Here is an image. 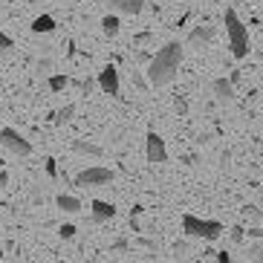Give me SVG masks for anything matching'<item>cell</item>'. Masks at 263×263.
<instances>
[{"label":"cell","instance_id":"cell-1","mask_svg":"<svg viewBox=\"0 0 263 263\" xmlns=\"http://www.w3.org/2000/svg\"><path fill=\"white\" fill-rule=\"evenodd\" d=\"M179 64H182V44L179 41H168L162 49H156V55L147 61V81L151 87H165L171 84L179 72Z\"/></svg>","mask_w":263,"mask_h":263},{"label":"cell","instance_id":"cell-2","mask_svg":"<svg viewBox=\"0 0 263 263\" xmlns=\"http://www.w3.org/2000/svg\"><path fill=\"white\" fill-rule=\"evenodd\" d=\"M223 24H226L229 49H232V55L237 58V61H243V58L249 55V29H246V24L240 21V15L234 12V9H226Z\"/></svg>","mask_w":263,"mask_h":263},{"label":"cell","instance_id":"cell-3","mask_svg":"<svg viewBox=\"0 0 263 263\" xmlns=\"http://www.w3.org/2000/svg\"><path fill=\"white\" fill-rule=\"evenodd\" d=\"M182 232H185L188 237L202 240V243H214V240L226 232V226L217 223V220H202V217L185 214L182 217Z\"/></svg>","mask_w":263,"mask_h":263},{"label":"cell","instance_id":"cell-4","mask_svg":"<svg viewBox=\"0 0 263 263\" xmlns=\"http://www.w3.org/2000/svg\"><path fill=\"white\" fill-rule=\"evenodd\" d=\"M113 182V171L110 168H101V165H93V168H84L81 174L76 177V185L78 188H93V185H110Z\"/></svg>","mask_w":263,"mask_h":263},{"label":"cell","instance_id":"cell-5","mask_svg":"<svg viewBox=\"0 0 263 263\" xmlns=\"http://www.w3.org/2000/svg\"><path fill=\"white\" fill-rule=\"evenodd\" d=\"M145 156L151 165L168 162V147H165V139L156 130H147V136H145Z\"/></svg>","mask_w":263,"mask_h":263},{"label":"cell","instance_id":"cell-6","mask_svg":"<svg viewBox=\"0 0 263 263\" xmlns=\"http://www.w3.org/2000/svg\"><path fill=\"white\" fill-rule=\"evenodd\" d=\"M0 142H3V147L12 151L15 156H29L32 154V145L15 130V127H3V130H0Z\"/></svg>","mask_w":263,"mask_h":263},{"label":"cell","instance_id":"cell-7","mask_svg":"<svg viewBox=\"0 0 263 263\" xmlns=\"http://www.w3.org/2000/svg\"><path fill=\"white\" fill-rule=\"evenodd\" d=\"M214 35H217V29H214L211 24L194 26V29L188 32V47H191V49H205V47H211Z\"/></svg>","mask_w":263,"mask_h":263},{"label":"cell","instance_id":"cell-8","mask_svg":"<svg viewBox=\"0 0 263 263\" xmlns=\"http://www.w3.org/2000/svg\"><path fill=\"white\" fill-rule=\"evenodd\" d=\"M99 87H101V93H107V96H119L122 84H119V70L113 67V64H107V67H104V70L99 72Z\"/></svg>","mask_w":263,"mask_h":263},{"label":"cell","instance_id":"cell-9","mask_svg":"<svg viewBox=\"0 0 263 263\" xmlns=\"http://www.w3.org/2000/svg\"><path fill=\"white\" fill-rule=\"evenodd\" d=\"M90 214H93L96 223H110L116 217V205L113 202H104V200H93L90 202Z\"/></svg>","mask_w":263,"mask_h":263},{"label":"cell","instance_id":"cell-10","mask_svg":"<svg viewBox=\"0 0 263 263\" xmlns=\"http://www.w3.org/2000/svg\"><path fill=\"white\" fill-rule=\"evenodd\" d=\"M211 90H214V99L217 101H232L234 99V81H232V78H214Z\"/></svg>","mask_w":263,"mask_h":263},{"label":"cell","instance_id":"cell-11","mask_svg":"<svg viewBox=\"0 0 263 263\" xmlns=\"http://www.w3.org/2000/svg\"><path fill=\"white\" fill-rule=\"evenodd\" d=\"M110 9L119 15H139L145 9V0H110Z\"/></svg>","mask_w":263,"mask_h":263},{"label":"cell","instance_id":"cell-12","mask_svg":"<svg viewBox=\"0 0 263 263\" xmlns=\"http://www.w3.org/2000/svg\"><path fill=\"white\" fill-rule=\"evenodd\" d=\"M55 205H58L64 214H78V211H81V200L72 197V194H58V197H55Z\"/></svg>","mask_w":263,"mask_h":263},{"label":"cell","instance_id":"cell-13","mask_svg":"<svg viewBox=\"0 0 263 263\" xmlns=\"http://www.w3.org/2000/svg\"><path fill=\"white\" fill-rule=\"evenodd\" d=\"M72 151H76V154H81V156H101V154H104L99 145H93V142H84V139H76V142H72Z\"/></svg>","mask_w":263,"mask_h":263},{"label":"cell","instance_id":"cell-14","mask_svg":"<svg viewBox=\"0 0 263 263\" xmlns=\"http://www.w3.org/2000/svg\"><path fill=\"white\" fill-rule=\"evenodd\" d=\"M101 29H104V35H107V38H116L119 29H122V24H119L116 15H104V17H101Z\"/></svg>","mask_w":263,"mask_h":263},{"label":"cell","instance_id":"cell-15","mask_svg":"<svg viewBox=\"0 0 263 263\" xmlns=\"http://www.w3.org/2000/svg\"><path fill=\"white\" fill-rule=\"evenodd\" d=\"M55 29V17L52 15H38L35 21H32V32H52Z\"/></svg>","mask_w":263,"mask_h":263},{"label":"cell","instance_id":"cell-16","mask_svg":"<svg viewBox=\"0 0 263 263\" xmlns=\"http://www.w3.org/2000/svg\"><path fill=\"white\" fill-rule=\"evenodd\" d=\"M47 84H49V90H52V93H61L64 87L70 84V78H67V76H49Z\"/></svg>","mask_w":263,"mask_h":263},{"label":"cell","instance_id":"cell-17","mask_svg":"<svg viewBox=\"0 0 263 263\" xmlns=\"http://www.w3.org/2000/svg\"><path fill=\"white\" fill-rule=\"evenodd\" d=\"M72 113H76V104H67V107H61L58 113H55V124H67L72 119Z\"/></svg>","mask_w":263,"mask_h":263},{"label":"cell","instance_id":"cell-18","mask_svg":"<svg viewBox=\"0 0 263 263\" xmlns=\"http://www.w3.org/2000/svg\"><path fill=\"white\" fill-rule=\"evenodd\" d=\"M130 78H133V84L139 87L142 93H145V90H147V84H151V81H145V78H142V72H139V70H130Z\"/></svg>","mask_w":263,"mask_h":263},{"label":"cell","instance_id":"cell-19","mask_svg":"<svg viewBox=\"0 0 263 263\" xmlns=\"http://www.w3.org/2000/svg\"><path fill=\"white\" fill-rule=\"evenodd\" d=\"M249 257L255 263H263V246H249Z\"/></svg>","mask_w":263,"mask_h":263},{"label":"cell","instance_id":"cell-20","mask_svg":"<svg viewBox=\"0 0 263 263\" xmlns=\"http://www.w3.org/2000/svg\"><path fill=\"white\" fill-rule=\"evenodd\" d=\"M44 168H47V174H49V177H58V165H55V159H52V156H47V159H44Z\"/></svg>","mask_w":263,"mask_h":263},{"label":"cell","instance_id":"cell-21","mask_svg":"<svg viewBox=\"0 0 263 263\" xmlns=\"http://www.w3.org/2000/svg\"><path fill=\"white\" fill-rule=\"evenodd\" d=\"M61 237H64V240H70V237H76V226H70V223H64V226H61Z\"/></svg>","mask_w":263,"mask_h":263},{"label":"cell","instance_id":"cell-22","mask_svg":"<svg viewBox=\"0 0 263 263\" xmlns=\"http://www.w3.org/2000/svg\"><path fill=\"white\" fill-rule=\"evenodd\" d=\"M9 49H12V38L0 32V52H9Z\"/></svg>","mask_w":263,"mask_h":263},{"label":"cell","instance_id":"cell-23","mask_svg":"<svg viewBox=\"0 0 263 263\" xmlns=\"http://www.w3.org/2000/svg\"><path fill=\"white\" fill-rule=\"evenodd\" d=\"M151 38H154L151 32H139V35L133 38V44H136V47H142V44H147V41H151Z\"/></svg>","mask_w":263,"mask_h":263},{"label":"cell","instance_id":"cell-24","mask_svg":"<svg viewBox=\"0 0 263 263\" xmlns=\"http://www.w3.org/2000/svg\"><path fill=\"white\" fill-rule=\"evenodd\" d=\"M232 240L234 243H243V226H234L232 229Z\"/></svg>","mask_w":263,"mask_h":263},{"label":"cell","instance_id":"cell-25","mask_svg":"<svg viewBox=\"0 0 263 263\" xmlns=\"http://www.w3.org/2000/svg\"><path fill=\"white\" fill-rule=\"evenodd\" d=\"M185 252H188V243H174V255H185Z\"/></svg>","mask_w":263,"mask_h":263},{"label":"cell","instance_id":"cell-26","mask_svg":"<svg viewBox=\"0 0 263 263\" xmlns=\"http://www.w3.org/2000/svg\"><path fill=\"white\" fill-rule=\"evenodd\" d=\"M217 263H232V257H229V252H214Z\"/></svg>","mask_w":263,"mask_h":263},{"label":"cell","instance_id":"cell-27","mask_svg":"<svg viewBox=\"0 0 263 263\" xmlns=\"http://www.w3.org/2000/svg\"><path fill=\"white\" fill-rule=\"evenodd\" d=\"M246 214H252V217H255V220H260V209H255V205H246Z\"/></svg>","mask_w":263,"mask_h":263},{"label":"cell","instance_id":"cell-28","mask_svg":"<svg viewBox=\"0 0 263 263\" xmlns=\"http://www.w3.org/2000/svg\"><path fill=\"white\" fill-rule=\"evenodd\" d=\"M90 90H93V81H90V78H87V81H81V93H90Z\"/></svg>","mask_w":263,"mask_h":263},{"label":"cell","instance_id":"cell-29","mask_svg":"<svg viewBox=\"0 0 263 263\" xmlns=\"http://www.w3.org/2000/svg\"><path fill=\"white\" fill-rule=\"evenodd\" d=\"M9 185V174L6 171H0V188H6Z\"/></svg>","mask_w":263,"mask_h":263},{"label":"cell","instance_id":"cell-30","mask_svg":"<svg viewBox=\"0 0 263 263\" xmlns=\"http://www.w3.org/2000/svg\"><path fill=\"white\" fill-rule=\"evenodd\" d=\"M49 67H52V61H49V58H44V61H38V70H49Z\"/></svg>","mask_w":263,"mask_h":263}]
</instances>
